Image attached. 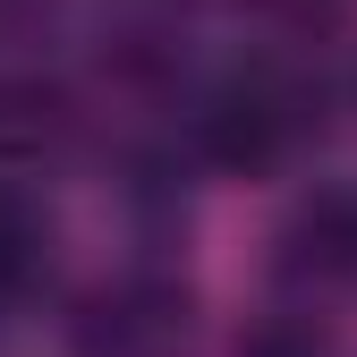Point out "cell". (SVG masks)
I'll return each mask as SVG.
<instances>
[{
    "mask_svg": "<svg viewBox=\"0 0 357 357\" xmlns=\"http://www.w3.org/2000/svg\"><path fill=\"white\" fill-rule=\"evenodd\" d=\"M306 128H315V94L289 77V68H238L221 94L204 102L196 137L221 170H273L306 145Z\"/></svg>",
    "mask_w": 357,
    "mask_h": 357,
    "instance_id": "1",
    "label": "cell"
},
{
    "mask_svg": "<svg viewBox=\"0 0 357 357\" xmlns=\"http://www.w3.org/2000/svg\"><path fill=\"white\" fill-rule=\"evenodd\" d=\"M170 340H178V298L170 289H119L85 324V349L94 357H162Z\"/></svg>",
    "mask_w": 357,
    "mask_h": 357,
    "instance_id": "2",
    "label": "cell"
},
{
    "mask_svg": "<svg viewBox=\"0 0 357 357\" xmlns=\"http://www.w3.org/2000/svg\"><path fill=\"white\" fill-rule=\"evenodd\" d=\"M289 264H298V273H315V281L357 273V196H324L315 213H306V221H298Z\"/></svg>",
    "mask_w": 357,
    "mask_h": 357,
    "instance_id": "3",
    "label": "cell"
},
{
    "mask_svg": "<svg viewBox=\"0 0 357 357\" xmlns=\"http://www.w3.org/2000/svg\"><path fill=\"white\" fill-rule=\"evenodd\" d=\"M34 273H43V221L17 196H0V315L34 289Z\"/></svg>",
    "mask_w": 357,
    "mask_h": 357,
    "instance_id": "4",
    "label": "cell"
},
{
    "mask_svg": "<svg viewBox=\"0 0 357 357\" xmlns=\"http://www.w3.org/2000/svg\"><path fill=\"white\" fill-rule=\"evenodd\" d=\"M238 357H324V349H315V332H298V324H264Z\"/></svg>",
    "mask_w": 357,
    "mask_h": 357,
    "instance_id": "5",
    "label": "cell"
}]
</instances>
